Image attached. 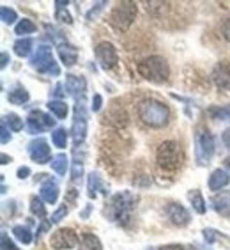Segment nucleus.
Instances as JSON below:
<instances>
[{
    "label": "nucleus",
    "instance_id": "16",
    "mask_svg": "<svg viewBox=\"0 0 230 250\" xmlns=\"http://www.w3.org/2000/svg\"><path fill=\"white\" fill-rule=\"evenodd\" d=\"M229 185H230V174L227 170H223V168L212 170V174L209 176V190L218 192V190H223Z\"/></svg>",
    "mask_w": 230,
    "mask_h": 250
},
{
    "label": "nucleus",
    "instance_id": "47",
    "mask_svg": "<svg viewBox=\"0 0 230 250\" xmlns=\"http://www.w3.org/2000/svg\"><path fill=\"white\" fill-rule=\"evenodd\" d=\"M158 250H184V247H182V245H175V243H172V245H163V247H159Z\"/></svg>",
    "mask_w": 230,
    "mask_h": 250
},
{
    "label": "nucleus",
    "instance_id": "15",
    "mask_svg": "<svg viewBox=\"0 0 230 250\" xmlns=\"http://www.w3.org/2000/svg\"><path fill=\"white\" fill-rule=\"evenodd\" d=\"M212 80L220 91H229L230 89V66L227 64H218L212 71Z\"/></svg>",
    "mask_w": 230,
    "mask_h": 250
},
{
    "label": "nucleus",
    "instance_id": "40",
    "mask_svg": "<svg viewBox=\"0 0 230 250\" xmlns=\"http://www.w3.org/2000/svg\"><path fill=\"white\" fill-rule=\"evenodd\" d=\"M7 142H11V133L7 130V123L2 119V144H7Z\"/></svg>",
    "mask_w": 230,
    "mask_h": 250
},
{
    "label": "nucleus",
    "instance_id": "37",
    "mask_svg": "<svg viewBox=\"0 0 230 250\" xmlns=\"http://www.w3.org/2000/svg\"><path fill=\"white\" fill-rule=\"evenodd\" d=\"M2 250H19L18 247L15 245V241H11L9 238H7V234H2Z\"/></svg>",
    "mask_w": 230,
    "mask_h": 250
},
{
    "label": "nucleus",
    "instance_id": "18",
    "mask_svg": "<svg viewBox=\"0 0 230 250\" xmlns=\"http://www.w3.org/2000/svg\"><path fill=\"white\" fill-rule=\"evenodd\" d=\"M39 195L43 199L44 202H48V204H55L58 199V187L55 181L52 179H46V183L41 185V190H39Z\"/></svg>",
    "mask_w": 230,
    "mask_h": 250
},
{
    "label": "nucleus",
    "instance_id": "49",
    "mask_svg": "<svg viewBox=\"0 0 230 250\" xmlns=\"http://www.w3.org/2000/svg\"><path fill=\"white\" fill-rule=\"evenodd\" d=\"M225 167L230 170V156H229V158H225Z\"/></svg>",
    "mask_w": 230,
    "mask_h": 250
},
{
    "label": "nucleus",
    "instance_id": "29",
    "mask_svg": "<svg viewBox=\"0 0 230 250\" xmlns=\"http://www.w3.org/2000/svg\"><path fill=\"white\" fill-rule=\"evenodd\" d=\"M30 211L38 218H46V208L43 204V199H38V197L30 199Z\"/></svg>",
    "mask_w": 230,
    "mask_h": 250
},
{
    "label": "nucleus",
    "instance_id": "31",
    "mask_svg": "<svg viewBox=\"0 0 230 250\" xmlns=\"http://www.w3.org/2000/svg\"><path fill=\"white\" fill-rule=\"evenodd\" d=\"M13 232H15L16 238H18L21 243H25V245H29L30 241H32V234H30V231L27 229V227L15 226V227H13Z\"/></svg>",
    "mask_w": 230,
    "mask_h": 250
},
{
    "label": "nucleus",
    "instance_id": "23",
    "mask_svg": "<svg viewBox=\"0 0 230 250\" xmlns=\"http://www.w3.org/2000/svg\"><path fill=\"white\" fill-rule=\"evenodd\" d=\"M188 199H190L193 209H195L198 215H204V213L207 211V204H206V201H204V197H202V193L198 192V190H192V192L188 193Z\"/></svg>",
    "mask_w": 230,
    "mask_h": 250
},
{
    "label": "nucleus",
    "instance_id": "34",
    "mask_svg": "<svg viewBox=\"0 0 230 250\" xmlns=\"http://www.w3.org/2000/svg\"><path fill=\"white\" fill-rule=\"evenodd\" d=\"M209 114L218 121H230V105L223 108H211Z\"/></svg>",
    "mask_w": 230,
    "mask_h": 250
},
{
    "label": "nucleus",
    "instance_id": "11",
    "mask_svg": "<svg viewBox=\"0 0 230 250\" xmlns=\"http://www.w3.org/2000/svg\"><path fill=\"white\" fill-rule=\"evenodd\" d=\"M96 59L103 69H112V67L117 64V61H119L117 50H115L114 44L108 43V41H103V43H99L96 46Z\"/></svg>",
    "mask_w": 230,
    "mask_h": 250
},
{
    "label": "nucleus",
    "instance_id": "24",
    "mask_svg": "<svg viewBox=\"0 0 230 250\" xmlns=\"http://www.w3.org/2000/svg\"><path fill=\"white\" fill-rule=\"evenodd\" d=\"M32 44L34 41L30 38H19L15 44H13V48H15V53L18 57H29L30 55V50H32Z\"/></svg>",
    "mask_w": 230,
    "mask_h": 250
},
{
    "label": "nucleus",
    "instance_id": "6",
    "mask_svg": "<svg viewBox=\"0 0 230 250\" xmlns=\"http://www.w3.org/2000/svg\"><path fill=\"white\" fill-rule=\"evenodd\" d=\"M30 62H32V66L36 67L39 73H46V75H53V77H58V75H60V67L55 62V59H53L52 48L46 46V44H43V46H39V48L36 50Z\"/></svg>",
    "mask_w": 230,
    "mask_h": 250
},
{
    "label": "nucleus",
    "instance_id": "28",
    "mask_svg": "<svg viewBox=\"0 0 230 250\" xmlns=\"http://www.w3.org/2000/svg\"><path fill=\"white\" fill-rule=\"evenodd\" d=\"M66 5H67V2H60V0H57V2H55V9H57V11H55V18H57L58 21H64V23L71 25L73 18H71V15L67 13Z\"/></svg>",
    "mask_w": 230,
    "mask_h": 250
},
{
    "label": "nucleus",
    "instance_id": "3",
    "mask_svg": "<svg viewBox=\"0 0 230 250\" xmlns=\"http://www.w3.org/2000/svg\"><path fill=\"white\" fill-rule=\"evenodd\" d=\"M156 160L159 167L165 170H177L184 162V153L175 140H165L156 151Z\"/></svg>",
    "mask_w": 230,
    "mask_h": 250
},
{
    "label": "nucleus",
    "instance_id": "26",
    "mask_svg": "<svg viewBox=\"0 0 230 250\" xmlns=\"http://www.w3.org/2000/svg\"><path fill=\"white\" fill-rule=\"evenodd\" d=\"M80 250H103V245L97 236L94 234H83L80 240Z\"/></svg>",
    "mask_w": 230,
    "mask_h": 250
},
{
    "label": "nucleus",
    "instance_id": "41",
    "mask_svg": "<svg viewBox=\"0 0 230 250\" xmlns=\"http://www.w3.org/2000/svg\"><path fill=\"white\" fill-rule=\"evenodd\" d=\"M64 89V85L62 83H57V85L53 87V96L55 98H58V100H60V98H64L66 96V91H62Z\"/></svg>",
    "mask_w": 230,
    "mask_h": 250
},
{
    "label": "nucleus",
    "instance_id": "38",
    "mask_svg": "<svg viewBox=\"0 0 230 250\" xmlns=\"http://www.w3.org/2000/svg\"><path fill=\"white\" fill-rule=\"evenodd\" d=\"M105 5H106V2H97V4L94 5V7H92V9L89 11V13H87V20H92L94 16H97V13H99V11L103 9Z\"/></svg>",
    "mask_w": 230,
    "mask_h": 250
},
{
    "label": "nucleus",
    "instance_id": "21",
    "mask_svg": "<svg viewBox=\"0 0 230 250\" xmlns=\"http://www.w3.org/2000/svg\"><path fill=\"white\" fill-rule=\"evenodd\" d=\"M50 164H52V168L58 174V176H66L67 168H69V158H67V154L58 153L53 156Z\"/></svg>",
    "mask_w": 230,
    "mask_h": 250
},
{
    "label": "nucleus",
    "instance_id": "9",
    "mask_svg": "<svg viewBox=\"0 0 230 250\" xmlns=\"http://www.w3.org/2000/svg\"><path fill=\"white\" fill-rule=\"evenodd\" d=\"M50 245L55 250H69L78 245V236L73 229H57L50 236Z\"/></svg>",
    "mask_w": 230,
    "mask_h": 250
},
{
    "label": "nucleus",
    "instance_id": "17",
    "mask_svg": "<svg viewBox=\"0 0 230 250\" xmlns=\"http://www.w3.org/2000/svg\"><path fill=\"white\" fill-rule=\"evenodd\" d=\"M58 48V57H60V61H62L64 66L71 67L77 64L78 61V50L75 48V46H71V44L67 43H62L57 46Z\"/></svg>",
    "mask_w": 230,
    "mask_h": 250
},
{
    "label": "nucleus",
    "instance_id": "7",
    "mask_svg": "<svg viewBox=\"0 0 230 250\" xmlns=\"http://www.w3.org/2000/svg\"><path fill=\"white\" fill-rule=\"evenodd\" d=\"M133 202H134V197L130 192L115 193L110 201V206H108V209H106V215L110 217V220H120L122 222V218L130 217Z\"/></svg>",
    "mask_w": 230,
    "mask_h": 250
},
{
    "label": "nucleus",
    "instance_id": "19",
    "mask_svg": "<svg viewBox=\"0 0 230 250\" xmlns=\"http://www.w3.org/2000/svg\"><path fill=\"white\" fill-rule=\"evenodd\" d=\"M212 206L221 217H229L230 218V193L229 192H221L218 195L212 197Z\"/></svg>",
    "mask_w": 230,
    "mask_h": 250
},
{
    "label": "nucleus",
    "instance_id": "30",
    "mask_svg": "<svg viewBox=\"0 0 230 250\" xmlns=\"http://www.w3.org/2000/svg\"><path fill=\"white\" fill-rule=\"evenodd\" d=\"M34 30H36V25L30 21V20L23 18V20H19L18 23H16L15 27V32L18 34V36H23V34H32Z\"/></svg>",
    "mask_w": 230,
    "mask_h": 250
},
{
    "label": "nucleus",
    "instance_id": "14",
    "mask_svg": "<svg viewBox=\"0 0 230 250\" xmlns=\"http://www.w3.org/2000/svg\"><path fill=\"white\" fill-rule=\"evenodd\" d=\"M66 89L69 91V94L83 100V94H85L87 89V80L83 77H78V75H67L66 77Z\"/></svg>",
    "mask_w": 230,
    "mask_h": 250
},
{
    "label": "nucleus",
    "instance_id": "32",
    "mask_svg": "<svg viewBox=\"0 0 230 250\" xmlns=\"http://www.w3.org/2000/svg\"><path fill=\"white\" fill-rule=\"evenodd\" d=\"M4 121L9 125V130H13V131L23 130V119H19L16 114H7V116L4 117Z\"/></svg>",
    "mask_w": 230,
    "mask_h": 250
},
{
    "label": "nucleus",
    "instance_id": "22",
    "mask_svg": "<svg viewBox=\"0 0 230 250\" xmlns=\"http://www.w3.org/2000/svg\"><path fill=\"white\" fill-rule=\"evenodd\" d=\"M87 188H89V197L91 199H96L97 193H99V190L103 193H106L105 187H103V183H101V178L97 176V174H89V181H87Z\"/></svg>",
    "mask_w": 230,
    "mask_h": 250
},
{
    "label": "nucleus",
    "instance_id": "43",
    "mask_svg": "<svg viewBox=\"0 0 230 250\" xmlns=\"http://www.w3.org/2000/svg\"><path fill=\"white\" fill-rule=\"evenodd\" d=\"M29 174H30L29 167H19L18 172H16V176H18L19 179H27V178H29Z\"/></svg>",
    "mask_w": 230,
    "mask_h": 250
},
{
    "label": "nucleus",
    "instance_id": "10",
    "mask_svg": "<svg viewBox=\"0 0 230 250\" xmlns=\"http://www.w3.org/2000/svg\"><path fill=\"white\" fill-rule=\"evenodd\" d=\"M55 126V119L41 110H32L27 117V128L30 133H41L44 130H52Z\"/></svg>",
    "mask_w": 230,
    "mask_h": 250
},
{
    "label": "nucleus",
    "instance_id": "42",
    "mask_svg": "<svg viewBox=\"0 0 230 250\" xmlns=\"http://www.w3.org/2000/svg\"><path fill=\"white\" fill-rule=\"evenodd\" d=\"M216 231L214 229H206V231H204V238H206L207 241H209V243H212V241L216 240Z\"/></svg>",
    "mask_w": 230,
    "mask_h": 250
},
{
    "label": "nucleus",
    "instance_id": "25",
    "mask_svg": "<svg viewBox=\"0 0 230 250\" xmlns=\"http://www.w3.org/2000/svg\"><path fill=\"white\" fill-rule=\"evenodd\" d=\"M48 108L53 116L57 117V119H66L67 112H69V108H67V105L62 100H50Z\"/></svg>",
    "mask_w": 230,
    "mask_h": 250
},
{
    "label": "nucleus",
    "instance_id": "39",
    "mask_svg": "<svg viewBox=\"0 0 230 250\" xmlns=\"http://www.w3.org/2000/svg\"><path fill=\"white\" fill-rule=\"evenodd\" d=\"M101 105H103V98H101V94H94V98H92L91 110L92 112H99L101 110Z\"/></svg>",
    "mask_w": 230,
    "mask_h": 250
},
{
    "label": "nucleus",
    "instance_id": "8",
    "mask_svg": "<svg viewBox=\"0 0 230 250\" xmlns=\"http://www.w3.org/2000/svg\"><path fill=\"white\" fill-rule=\"evenodd\" d=\"M71 135L77 146L82 144L87 137V112L83 100H77V105H75V121H73Z\"/></svg>",
    "mask_w": 230,
    "mask_h": 250
},
{
    "label": "nucleus",
    "instance_id": "35",
    "mask_svg": "<svg viewBox=\"0 0 230 250\" xmlns=\"http://www.w3.org/2000/svg\"><path fill=\"white\" fill-rule=\"evenodd\" d=\"M82 174H83V165H82V162H73V165H71V179L73 181H78V179L82 178Z\"/></svg>",
    "mask_w": 230,
    "mask_h": 250
},
{
    "label": "nucleus",
    "instance_id": "20",
    "mask_svg": "<svg viewBox=\"0 0 230 250\" xmlns=\"http://www.w3.org/2000/svg\"><path fill=\"white\" fill-rule=\"evenodd\" d=\"M7 100H9V103H13V105H23V103L29 101V92H27L25 87L15 85V89H11L9 94H7Z\"/></svg>",
    "mask_w": 230,
    "mask_h": 250
},
{
    "label": "nucleus",
    "instance_id": "12",
    "mask_svg": "<svg viewBox=\"0 0 230 250\" xmlns=\"http://www.w3.org/2000/svg\"><path fill=\"white\" fill-rule=\"evenodd\" d=\"M29 156L36 164H48L52 162V151H50L48 142L44 139H36L29 144Z\"/></svg>",
    "mask_w": 230,
    "mask_h": 250
},
{
    "label": "nucleus",
    "instance_id": "13",
    "mask_svg": "<svg viewBox=\"0 0 230 250\" xmlns=\"http://www.w3.org/2000/svg\"><path fill=\"white\" fill-rule=\"evenodd\" d=\"M167 215L170 218L173 226H179V227H184L190 224L192 217H190V211H188L186 208L177 204V202H172V204H168L167 208Z\"/></svg>",
    "mask_w": 230,
    "mask_h": 250
},
{
    "label": "nucleus",
    "instance_id": "5",
    "mask_svg": "<svg viewBox=\"0 0 230 250\" xmlns=\"http://www.w3.org/2000/svg\"><path fill=\"white\" fill-rule=\"evenodd\" d=\"M212 154H214V139L206 130H198L195 135V158L200 167L211 164Z\"/></svg>",
    "mask_w": 230,
    "mask_h": 250
},
{
    "label": "nucleus",
    "instance_id": "36",
    "mask_svg": "<svg viewBox=\"0 0 230 250\" xmlns=\"http://www.w3.org/2000/svg\"><path fill=\"white\" fill-rule=\"evenodd\" d=\"M66 215H67V208L66 206H60L57 211L52 215V224H58V222L62 220V218H66Z\"/></svg>",
    "mask_w": 230,
    "mask_h": 250
},
{
    "label": "nucleus",
    "instance_id": "44",
    "mask_svg": "<svg viewBox=\"0 0 230 250\" xmlns=\"http://www.w3.org/2000/svg\"><path fill=\"white\" fill-rule=\"evenodd\" d=\"M11 62V57H9V53L7 52H2V55H0V66L5 67L7 64Z\"/></svg>",
    "mask_w": 230,
    "mask_h": 250
},
{
    "label": "nucleus",
    "instance_id": "48",
    "mask_svg": "<svg viewBox=\"0 0 230 250\" xmlns=\"http://www.w3.org/2000/svg\"><path fill=\"white\" fill-rule=\"evenodd\" d=\"M11 164V156H7V154H2V165H7Z\"/></svg>",
    "mask_w": 230,
    "mask_h": 250
},
{
    "label": "nucleus",
    "instance_id": "2",
    "mask_svg": "<svg viewBox=\"0 0 230 250\" xmlns=\"http://www.w3.org/2000/svg\"><path fill=\"white\" fill-rule=\"evenodd\" d=\"M138 73L145 80H149V82L163 83V82H167L168 77H170V67H168V62L163 57L153 55V57L144 59V61L138 64Z\"/></svg>",
    "mask_w": 230,
    "mask_h": 250
},
{
    "label": "nucleus",
    "instance_id": "1",
    "mask_svg": "<svg viewBox=\"0 0 230 250\" xmlns=\"http://www.w3.org/2000/svg\"><path fill=\"white\" fill-rule=\"evenodd\" d=\"M138 117L142 123L151 128H163L168 125L170 119V110L161 101L156 100H144L138 105Z\"/></svg>",
    "mask_w": 230,
    "mask_h": 250
},
{
    "label": "nucleus",
    "instance_id": "27",
    "mask_svg": "<svg viewBox=\"0 0 230 250\" xmlns=\"http://www.w3.org/2000/svg\"><path fill=\"white\" fill-rule=\"evenodd\" d=\"M67 139H69V131H67L66 128H57V130L52 131V142L58 149H64V147H66Z\"/></svg>",
    "mask_w": 230,
    "mask_h": 250
},
{
    "label": "nucleus",
    "instance_id": "45",
    "mask_svg": "<svg viewBox=\"0 0 230 250\" xmlns=\"http://www.w3.org/2000/svg\"><path fill=\"white\" fill-rule=\"evenodd\" d=\"M223 38L230 43V20H227L225 23H223Z\"/></svg>",
    "mask_w": 230,
    "mask_h": 250
},
{
    "label": "nucleus",
    "instance_id": "33",
    "mask_svg": "<svg viewBox=\"0 0 230 250\" xmlns=\"http://www.w3.org/2000/svg\"><path fill=\"white\" fill-rule=\"evenodd\" d=\"M0 18H2V21L7 25L15 23L16 20H18V15H16L15 9H11V7H2L0 9Z\"/></svg>",
    "mask_w": 230,
    "mask_h": 250
},
{
    "label": "nucleus",
    "instance_id": "46",
    "mask_svg": "<svg viewBox=\"0 0 230 250\" xmlns=\"http://www.w3.org/2000/svg\"><path fill=\"white\" fill-rule=\"evenodd\" d=\"M223 144H225V147L230 151V128H227V130L223 131Z\"/></svg>",
    "mask_w": 230,
    "mask_h": 250
},
{
    "label": "nucleus",
    "instance_id": "4",
    "mask_svg": "<svg viewBox=\"0 0 230 250\" xmlns=\"http://www.w3.org/2000/svg\"><path fill=\"white\" fill-rule=\"evenodd\" d=\"M136 13H138V7L134 2H120L112 9L110 13V25L114 29L124 32L133 25L134 18H136Z\"/></svg>",
    "mask_w": 230,
    "mask_h": 250
}]
</instances>
